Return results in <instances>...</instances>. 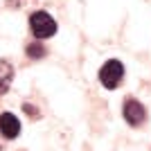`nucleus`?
<instances>
[{
	"mask_svg": "<svg viewBox=\"0 0 151 151\" xmlns=\"http://www.w3.org/2000/svg\"><path fill=\"white\" fill-rule=\"evenodd\" d=\"M0 133L5 135V138H16L20 133V122H18V117L14 113H2L0 115Z\"/></svg>",
	"mask_w": 151,
	"mask_h": 151,
	"instance_id": "obj_4",
	"label": "nucleus"
},
{
	"mask_svg": "<svg viewBox=\"0 0 151 151\" xmlns=\"http://www.w3.org/2000/svg\"><path fill=\"white\" fill-rule=\"evenodd\" d=\"M14 81V68L9 61H0V95H5Z\"/></svg>",
	"mask_w": 151,
	"mask_h": 151,
	"instance_id": "obj_5",
	"label": "nucleus"
},
{
	"mask_svg": "<svg viewBox=\"0 0 151 151\" xmlns=\"http://www.w3.org/2000/svg\"><path fill=\"white\" fill-rule=\"evenodd\" d=\"M29 27L36 38H50L57 34V20L47 12H34L29 16Z\"/></svg>",
	"mask_w": 151,
	"mask_h": 151,
	"instance_id": "obj_1",
	"label": "nucleus"
},
{
	"mask_svg": "<svg viewBox=\"0 0 151 151\" xmlns=\"http://www.w3.org/2000/svg\"><path fill=\"white\" fill-rule=\"evenodd\" d=\"M27 54L32 59H41V57H45V47L41 43H29L27 45Z\"/></svg>",
	"mask_w": 151,
	"mask_h": 151,
	"instance_id": "obj_6",
	"label": "nucleus"
},
{
	"mask_svg": "<svg viewBox=\"0 0 151 151\" xmlns=\"http://www.w3.org/2000/svg\"><path fill=\"white\" fill-rule=\"evenodd\" d=\"M122 77H124V65H122L117 59L106 61L99 70V81L104 83V88H108V90H115V86L122 81Z\"/></svg>",
	"mask_w": 151,
	"mask_h": 151,
	"instance_id": "obj_2",
	"label": "nucleus"
},
{
	"mask_svg": "<svg viewBox=\"0 0 151 151\" xmlns=\"http://www.w3.org/2000/svg\"><path fill=\"white\" fill-rule=\"evenodd\" d=\"M122 113H124V120L129 122L131 126H140L142 122L147 120V111H145V106H142L138 99H133V97H129V99L124 101Z\"/></svg>",
	"mask_w": 151,
	"mask_h": 151,
	"instance_id": "obj_3",
	"label": "nucleus"
}]
</instances>
